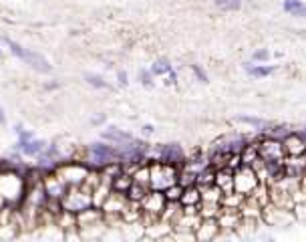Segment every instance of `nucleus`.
Segmentation results:
<instances>
[{
    "label": "nucleus",
    "instance_id": "obj_27",
    "mask_svg": "<svg viewBox=\"0 0 306 242\" xmlns=\"http://www.w3.org/2000/svg\"><path fill=\"white\" fill-rule=\"evenodd\" d=\"M165 198H167V202H179L181 200V194H183V186L177 182V184H173V186H169L165 192Z\"/></svg>",
    "mask_w": 306,
    "mask_h": 242
},
{
    "label": "nucleus",
    "instance_id": "obj_33",
    "mask_svg": "<svg viewBox=\"0 0 306 242\" xmlns=\"http://www.w3.org/2000/svg\"><path fill=\"white\" fill-rule=\"evenodd\" d=\"M191 71H193V75L197 77V81H201V83H208V73L203 71L199 65H191Z\"/></svg>",
    "mask_w": 306,
    "mask_h": 242
},
{
    "label": "nucleus",
    "instance_id": "obj_28",
    "mask_svg": "<svg viewBox=\"0 0 306 242\" xmlns=\"http://www.w3.org/2000/svg\"><path fill=\"white\" fill-rule=\"evenodd\" d=\"M171 71V63L167 61V59H157L155 63H153V67H151V73L155 75V77H159V75H167Z\"/></svg>",
    "mask_w": 306,
    "mask_h": 242
},
{
    "label": "nucleus",
    "instance_id": "obj_25",
    "mask_svg": "<svg viewBox=\"0 0 306 242\" xmlns=\"http://www.w3.org/2000/svg\"><path fill=\"white\" fill-rule=\"evenodd\" d=\"M22 145V152L26 154V156H34V154H40L42 150H44V141H22L20 143Z\"/></svg>",
    "mask_w": 306,
    "mask_h": 242
},
{
    "label": "nucleus",
    "instance_id": "obj_38",
    "mask_svg": "<svg viewBox=\"0 0 306 242\" xmlns=\"http://www.w3.org/2000/svg\"><path fill=\"white\" fill-rule=\"evenodd\" d=\"M117 79H119V83H121L123 87L129 83V81H127V73H125V71H119V73H117Z\"/></svg>",
    "mask_w": 306,
    "mask_h": 242
},
{
    "label": "nucleus",
    "instance_id": "obj_8",
    "mask_svg": "<svg viewBox=\"0 0 306 242\" xmlns=\"http://www.w3.org/2000/svg\"><path fill=\"white\" fill-rule=\"evenodd\" d=\"M159 162H165V164H173L177 168H183L185 166V152L179 143H165L159 148V156H157Z\"/></svg>",
    "mask_w": 306,
    "mask_h": 242
},
{
    "label": "nucleus",
    "instance_id": "obj_7",
    "mask_svg": "<svg viewBox=\"0 0 306 242\" xmlns=\"http://www.w3.org/2000/svg\"><path fill=\"white\" fill-rule=\"evenodd\" d=\"M93 204V196H91V192H79V190H73L69 192L67 196H65V210L67 212H73V214H81L83 210L91 208Z\"/></svg>",
    "mask_w": 306,
    "mask_h": 242
},
{
    "label": "nucleus",
    "instance_id": "obj_23",
    "mask_svg": "<svg viewBox=\"0 0 306 242\" xmlns=\"http://www.w3.org/2000/svg\"><path fill=\"white\" fill-rule=\"evenodd\" d=\"M244 198L246 196L238 194L236 190L234 192H228V194H224V198H222V206H226V208H240L242 202H244Z\"/></svg>",
    "mask_w": 306,
    "mask_h": 242
},
{
    "label": "nucleus",
    "instance_id": "obj_42",
    "mask_svg": "<svg viewBox=\"0 0 306 242\" xmlns=\"http://www.w3.org/2000/svg\"><path fill=\"white\" fill-rule=\"evenodd\" d=\"M0 121H4V115H2V111H0Z\"/></svg>",
    "mask_w": 306,
    "mask_h": 242
},
{
    "label": "nucleus",
    "instance_id": "obj_4",
    "mask_svg": "<svg viewBox=\"0 0 306 242\" xmlns=\"http://www.w3.org/2000/svg\"><path fill=\"white\" fill-rule=\"evenodd\" d=\"M258 152L264 162H284V158H286L282 139H276L270 135H266L264 139L258 141Z\"/></svg>",
    "mask_w": 306,
    "mask_h": 242
},
{
    "label": "nucleus",
    "instance_id": "obj_20",
    "mask_svg": "<svg viewBox=\"0 0 306 242\" xmlns=\"http://www.w3.org/2000/svg\"><path fill=\"white\" fill-rule=\"evenodd\" d=\"M240 156H242V164H244V166H252L254 162H256V160L260 158V152H258V141H256V143H248L246 148H244V152H242Z\"/></svg>",
    "mask_w": 306,
    "mask_h": 242
},
{
    "label": "nucleus",
    "instance_id": "obj_19",
    "mask_svg": "<svg viewBox=\"0 0 306 242\" xmlns=\"http://www.w3.org/2000/svg\"><path fill=\"white\" fill-rule=\"evenodd\" d=\"M212 162H210V158H203V156H197V158H193V160H187L185 162V166H183V170H187V172H191V174H199V172H203L208 166H210Z\"/></svg>",
    "mask_w": 306,
    "mask_h": 242
},
{
    "label": "nucleus",
    "instance_id": "obj_40",
    "mask_svg": "<svg viewBox=\"0 0 306 242\" xmlns=\"http://www.w3.org/2000/svg\"><path fill=\"white\" fill-rule=\"evenodd\" d=\"M143 133H145V135L153 133V125H143Z\"/></svg>",
    "mask_w": 306,
    "mask_h": 242
},
{
    "label": "nucleus",
    "instance_id": "obj_30",
    "mask_svg": "<svg viewBox=\"0 0 306 242\" xmlns=\"http://www.w3.org/2000/svg\"><path fill=\"white\" fill-rule=\"evenodd\" d=\"M288 133H290V131H288L284 125H276V127H272V129H270V127L266 129V135H270V137H276V139H284Z\"/></svg>",
    "mask_w": 306,
    "mask_h": 242
},
{
    "label": "nucleus",
    "instance_id": "obj_34",
    "mask_svg": "<svg viewBox=\"0 0 306 242\" xmlns=\"http://www.w3.org/2000/svg\"><path fill=\"white\" fill-rule=\"evenodd\" d=\"M139 79L145 87H153V73L151 71H139Z\"/></svg>",
    "mask_w": 306,
    "mask_h": 242
},
{
    "label": "nucleus",
    "instance_id": "obj_17",
    "mask_svg": "<svg viewBox=\"0 0 306 242\" xmlns=\"http://www.w3.org/2000/svg\"><path fill=\"white\" fill-rule=\"evenodd\" d=\"M103 139L113 141V143H119V145H125V143H129V141H133V135L127 133V131H121V129H117V127H109V129L103 131Z\"/></svg>",
    "mask_w": 306,
    "mask_h": 242
},
{
    "label": "nucleus",
    "instance_id": "obj_10",
    "mask_svg": "<svg viewBox=\"0 0 306 242\" xmlns=\"http://www.w3.org/2000/svg\"><path fill=\"white\" fill-rule=\"evenodd\" d=\"M218 222L222 226V230H236L242 224V212L240 208H226L222 206L220 214H218Z\"/></svg>",
    "mask_w": 306,
    "mask_h": 242
},
{
    "label": "nucleus",
    "instance_id": "obj_13",
    "mask_svg": "<svg viewBox=\"0 0 306 242\" xmlns=\"http://www.w3.org/2000/svg\"><path fill=\"white\" fill-rule=\"evenodd\" d=\"M246 145H248L246 137H242V135L234 137L232 135V137H224L222 141H218V150H222L226 154H242Z\"/></svg>",
    "mask_w": 306,
    "mask_h": 242
},
{
    "label": "nucleus",
    "instance_id": "obj_6",
    "mask_svg": "<svg viewBox=\"0 0 306 242\" xmlns=\"http://www.w3.org/2000/svg\"><path fill=\"white\" fill-rule=\"evenodd\" d=\"M91 160L97 166H111L117 160H121V152L111 148V145L95 141V143H91Z\"/></svg>",
    "mask_w": 306,
    "mask_h": 242
},
{
    "label": "nucleus",
    "instance_id": "obj_12",
    "mask_svg": "<svg viewBox=\"0 0 306 242\" xmlns=\"http://www.w3.org/2000/svg\"><path fill=\"white\" fill-rule=\"evenodd\" d=\"M284 150H286V156H300V154H306V141L300 137V133H288L284 139Z\"/></svg>",
    "mask_w": 306,
    "mask_h": 242
},
{
    "label": "nucleus",
    "instance_id": "obj_15",
    "mask_svg": "<svg viewBox=\"0 0 306 242\" xmlns=\"http://www.w3.org/2000/svg\"><path fill=\"white\" fill-rule=\"evenodd\" d=\"M216 186L222 188L224 194L234 192V170L232 168H218L216 170Z\"/></svg>",
    "mask_w": 306,
    "mask_h": 242
},
{
    "label": "nucleus",
    "instance_id": "obj_1",
    "mask_svg": "<svg viewBox=\"0 0 306 242\" xmlns=\"http://www.w3.org/2000/svg\"><path fill=\"white\" fill-rule=\"evenodd\" d=\"M149 172H151V182H149L151 190L165 192L169 186H173V184L179 182V172H181V168L157 160L155 164L149 166Z\"/></svg>",
    "mask_w": 306,
    "mask_h": 242
},
{
    "label": "nucleus",
    "instance_id": "obj_11",
    "mask_svg": "<svg viewBox=\"0 0 306 242\" xmlns=\"http://www.w3.org/2000/svg\"><path fill=\"white\" fill-rule=\"evenodd\" d=\"M304 172H306V154H300V156H286V158H284V174H286V176L302 178Z\"/></svg>",
    "mask_w": 306,
    "mask_h": 242
},
{
    "label": "nucleus",
    "instance_id": "obj_18",
    "mask_svg": "<svg viewBox=\"0 0 306 242\" xmlns=\"http://www.w3.org/2000/svg\"><path fill=\"white\" fill-rule=\"evenodd\" d=\"M234 121H238V123H246V125H250V127H254V129H258V131H266L268 127H270V123H268V119H262V117H250V115H238Z\"/></svg>",
    "mask_w": 306,
    "mask_h": 242
},
{
    "label": "nucleus",
    "instance_id": "obj_5",
    "mask_svg": "<svg viewBox=\"0 0 306 242\" xmlns=\"http://www.w3.org/2000/svg\"><path fill=\"white\" fill-rule=\"evenodd\" d=\"M165 204H167V198H165V194L159 192V190H149L145 194V198L141 200L143 212L153 216V218H161V214L165 210Z\"/></svg>",
    "mask_w": 306,
    "mask_h": 242
},
{
    "label": "nucleus",
    "instance_id": "obj_41",
    "mask_svg": "<svg viewBox=\"0 0 306 242\" xmlns=\"http://www.w3.org/2000/svg\"><path fill=\"white\" fill-rule=\"evenodd\" d=\"M298 133H300V137H302V139H304V141H306V127H304V129H300V131H298Z\"/></svg>",
    "mask_w": 306,
    "mask_h": 242
},
{
    "label": "nucleus",
    "instance_id": "obj_32",
    "mask_svg": "<svg viewBox=\"0 0 306 242\" xmlns=\"http://www.w3.org/2000/svg\"><path fill=\"white\" fill-rule=\"evenodd\" d=\"M268 59H270V51H268V48H260V51H256V53L252 55V61H256V63H264Z\"/></svg>",
    "mask_w": 306,
    "mask_h": 242
},
{
    "label": "nucleus",
    "instance_id": "obj_36",
    "mask_svg": "<svg viewBox=\"0 0 306 242\" xmlns=\"http://www.w3.org/2000/svg\"><path fill=\"white\" fill-rule=\"evenodd\" d=\"M302 4V0H284V10L286 12H292L294 8H298Z\"/></svg>",
    "mask_w": 306,
    "mask_h": 242
},
{
    "label": "nucleus",
    "instance_id": "obj_26",
    "mask_svg": "<svg viewBox=\"0 0 306 242\" xmlns=\"http://www.w3.org/2000/svg\"><path fill=\"white\" fill-rule=\"evenodd\" d=\"M216 6L224 12H236L242 8V0H216Z\"/></svg>",
    "mask_w": 306,
    "mask_h": 242
},
{
    "label": "nucleus",
    "instance_id": "obj_14",
    "mask_svg": "<svg viewBox=\"0 0 306 242\" xmlns=\"http://www.w3.org/2000/svg\"><path fill=\"white\" fill-rule=\"evenodd\" d=\"M22 61H24L26 65H30V67H32L34 71H38V73H50V71H53V65H50L42 55H38V53H34V51H24Z\"/></svg>",
    "mask_w": 306,
    "mask_h": 242
},
{
    "label": "nucleus",
    "instance_id": "obj_29",
    "mask_svg": "<svg viewBox=\"0 0 306 242\" xmlns=\"http://www.w3.org/2000/svg\"><path fill=\"white\" fill-rule=\"evenodd\" d=\"M85 79H87V83H89V85L99 87V89H105V87H109V85H107V81H103V77L93 75V73H87V75H85Z\"/></svg>",
    "mask_w": 306,
    "mask_h": 242
},
{
    "label": "nucleus",
    "instance_id": "obj_3",
    "mask_svg": "<svg viewBox=\"0 0 306 242\" xmlns=\"http://www.w3.org/2000/svg\"><path fill=\"white\" fill-rule=\"evenodd\" d=\"M260 176L256 174L252 166H240L238 170H234V190L242 196H250V194L260 186Z\"/></svg>",
    "mask_w": 306,
    "mask_h": 242
},
{
    "label": "nucleus",
    "instance_id": "obj_35",
    "mask_svg": "<svg viewBox=\"0 0 306 242\" xmlns=\"http://www.w3.org/2000/svg\"><path fill=\"white\" fill-rule=\"evenodd\" d=\"M6 44L10 46V51H12L16 57H20V59H22V55H24V48H22L20 44H16V42H14V40H10V38H6Z\"/></svg>",
    "mask_w": 306,
    "mask_h": 242
},
{
    "label": "nucleus",
    "instance_id": "obj_39",
    "mask_svg": "<svg viewBox=\"0 0 306 242\" xmlns=\"http://www.w3.org/2000/svg\"><path fill=\"white\" fill-rule=\"evenodd\" d=\"M167 75H169V83H171V85H175V83H177V73H175V71L171 69V71H169Z\"/></svg>",
    "mask_w": 306,
    "mask_h": 242
},
{
    "label": "nucleus",
    "instance_id": "obj_9",
    "mask_svg": "<svg viewBox=\"0 0 306 242\" xmlns=\"http://www.w3.org/2000/svg\"><path fill=\"white\" fill-rule=\"evenodd\" d=\"M222 234V226L218 218H201L199 226L195 228V240H216Z\"/></svg>",
    "mask_w": 306,
    "mask_h": 242
},
{
    "label": "nucleus",
    "instance_id": "obj_22",
    "mask_svg": "<svg viewBox=\"0 0 306 242\" xmlns=\"http://www.w3.org/2000/svg\"><path fill=\"white\" fill-rule=\"evenodd\" d=\"M210 184H216V168L210 164L203 172L197 174V186L203 188V186H210Z\"/></svg>",
    "mask_w": 306,
    "mask_h": 242
},
{
    "label": "nucleus",
    "instance_id": "obj_21",
    "mask_svg": "<svg viewBox=\"0 0 306 242\" xmlns=\"http://www.w3.org/2000/svg\"><path fill=\"white\" fill-rule=\"evenodd\" d=\"M244 69L256 79H262V77H268L274 73V67H268V65H252L250 67V63H244Z\"/></svg>",
    "mask_w": 306,
    "mask_h": 242
},
{
    "label": "nucleus",
    "instance_id": "obj_2",
    "mask_svg": "<svg viewBox=\"0 0 306 242\" xmlns=\"http://www.w3.org/2000/svg\"><path fill=\"white\" fill-rule=\"evenodd\" d=\"M298 218H296V212L294 208H282L274 202L266 204L262 208V222L268 224V226H274V228H284V226H290L294 224Z\"/></svg>",
    "mask_w": 306,
    "mask_h": 242
},
{
    "label": "nucleus",
    "instance_id": "obj_37",
    "mask_svg": "<svg viewBox=\"0 0 306 242\" xmlns=\"http://www.w3.org/2000/svg\"><path fill=\"white\" fill-rule=\"evenodd\" d=\"M290 14H292V16H302V18H304V16H306V4L302 2V4H300L298 8H294Z\"/></svg>",
    "mask_w": 306,
    "mask_h": 242
},
{
    "label": "nucleus",
    "instance_id": "obj_31",
    "mask_svg": "<svg viewBox=\"0 0 306 242\" xmlns=\"http://www.w3.org/2000/svg\"><path fill=\"white\" fill-rule=\"evenodd\" d=\"M294 200H296V204H298V202H306V172H304V176L300 178V186H298V192H296Z\"/></svg>",
    "mask_w": 306,
    "mask_h": 242
},
{
    "label": "nucleus",
    "instance_id": "obj_16",
    "mask_svg": "<svg viewBox=\"0 0 306 242\" xmlns=\"http://www.w3.org/2000/svg\"><path fill=\"white\" fill-rule=\"evenodd\" d=\"M179 202H181V206H199L201 204V188L197 184L183 188V194H181Z\"/></svg>",
    "mask_w": 306,
    "mask_h": 242
},
{
    "label": "nucleus",
    "instance_id": "obj_24",
    "mask_svg": "<svg viewBox=\"0 0 306 242\" xmlns=\"http://www.w3.org/2000/svg\"><path fill=\"white\" fill-rule=\"evenodd\" d=\"M133 186V176H125V174H119L117 178H113V190L117 192H129V188Z\"/></svg>",
    "mask_w": 306,
    "mask_h": 242
}]
</instances>
